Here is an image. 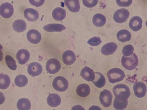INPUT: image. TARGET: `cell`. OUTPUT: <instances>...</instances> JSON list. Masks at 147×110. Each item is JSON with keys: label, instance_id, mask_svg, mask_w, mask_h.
Returning <instances> with one entry per match:
<instances>
[{"label": "cell", "instance_id": "obj_15", "mask_svg": "<svg viewBox=\"0 0 147 110\" xmlns=\"http://www.w3.org/2000/svg\"><path fill=\"white\" fill-rule=\"evenodd\" d=\"M117 45L115 42H109L105 44L101 48V51L103 55L105 56L112 55L116 51Z\"/></svg>", "mask_w": 147, "mask_h": 110}, {"label": "cell", "instance_id": "obj_3", "mask_svg": "<svg viewBox=\"0 0 147 110\" xmlns=\"http://www.w3.org/2000/svg\"><path fill=\"white\" fill-rule=\"evenodd\" d=\"M114 95L116 97L128 99L131 95V91L127 85L120 84L116 85L113 88Z\"/></svg>", "mask_w": 147, "mask_h": 110}, {"label": "cell", "instance_id": "obj_29", "mask_svg": "<svg viewBox=\"0 0 147 110\" xmlns=\"http://www.w3.org/2000/svg\"><path fill=\"white\" fill-rule=\"evenodd\" d=\"M10 84L9 76L7 74L1 73L0 75V88L1 89H6L9 87Z\"/></svg>", "mask_w": 147, "mask_h": 110}, {"label": "cell", "instance_id": "obj_32", "mask_svg": "<svg viewBox=\"0 0 147 110\" xmlns=\"http://www.w3.org/2000/svg\"><path fill=\"white\" fill-rule=\"evenodd\" d=\"M134 47L132 45H127L122 48V54L124 56L128 57L134 54Z\"/></svg>", "mask_w": 147, "mask_h": 110}, {"label": "cell", "instance_id": "obj_9", "mask_svg": "<svg viewBox=\"0 0 147 110\" xmlns=\"http://www.w3.org/2000/svg\"><path fill=\"white\" fill-rule=\"evenodd\" d=\"M134 90L136 96L142 98L144 97L146 94L147 87L144 82H138L134 84Z\"/></svg>", "mask_w": 147, "mask_h": 110}, {"label": "cell", "instance_id": "obj_14", "mask_svg": "<svg viewBox=\"0 0 147 110\" xmlns=\"http://www.w3.org/2000/svg\"><path fill=\"white\" fill-rule=\"evenodd\" d=\"M143 21L142 18L138 16L132 17L129 22V27L134 32L140 30L142 28Z\"/></svg>", "mask_w": 147, "mask_h": 110}, {"label": "cell", "instance_id": "obj_30", "mask_svg": "<svg viewBox=\"0 0 147 110\" xmlns=\"http://www.w3.org/2000/svg\"><path fill=\"white\" fill-rule=\"evenodd\" d=\"M28 82L27 76L23 74L17 76L14 79V83L18 87H24L26 86Z\"/></svg>", "mask_w": 147, "mask_h": 110}, {"label": "cell", "instance_id": "obj_34", "mask_svg": "<svg viewBox=\"0 0 147 110\" xmlns=\"http://www.w3.org/2000/svg\"><path fill=\"white\" fill-rule=\"evenodd\" d=\"M98 0H83V4L85 7L92 8L95 7L98 3Z\"/></svg>", "mask_w": 147, "mask_h": 110}, {"label": "cell", "instance_id": "obj_21", "mask_svg": "<svg viewBox=\"0 0 147 110\" xmlns=\"http://www.w3.org/2000/svg\"><path fill=\"white\" fill-rule=\"evenodd\" d=\"M43 29L48 32H60L66 29V27L61 24H49L45 25Z\"/></svg>", "mask_w": 147, "mask_h": 110}, {"label": "cell", "instance_id": "obj_23", "mask_svg": "<svg viewBox=\"0 0 147 110\" xmlns=\"http://www.w3.org/2000/svg\"><path fill=\"white\" fill-rule=\"evenodd\" d=\"M95 79L92 81L94 84L99 88L104 87L106 84V79L104 76L99 72H95Z\"/></svg>", "mask_w": 147, "mask_h": 110}, {"label": "cell", "instance_id": "obj_33", "mask_svg": "<svg viewBox=\"0 0 147 110\" xmlns=\"http://www.w3.org/2000/svg\"><path fill=\"white\" fill-rule=\"evenodd\" d=\"M101 42L102 41L100 38L95 36V37L92 38L91 39H90L88 41L87 43L92 46H98L99 45H100L101 43Z\"/></svg>", "mask_w": 147, "mask_h": 110}, {"label": "cell", "instance_id": "obj_1", "mask_svg": "<svg viewBox=\"0 0 147 110\" xmlns=\"http://www.w3.org/2000/svg\"><path fill=\"white\" fill-rule=\"evenodd\" d=\"M138 58L136 54L134 53L129 57L122 56L121 59L122 66L127 70H131L136 68L138 64Z\"/></svg>", "mask_w": 147, "mask_h": 110}, {"label": "cell", "instance_id": "obj_19", "mask_svg": "<svg viewBox=\"0 0 147 110\" xmlns=\"http://www.w3.org/2000/svg\"><path fill=\"white\" fill-rule=\"evenodd\" d=\"M47 103L53 107L59 106L61 103L60 96L56 94H51L47 98Z\"/></svg>", "mask_w": 147, "mask_h": 110}, {"label": "cell", "instance_id": "obj_10", "mask_svg": "<svg viewBox=\"0 0 147 110\" xmlns=\"http://www.w3.org/2000/svg\"><path fill=\"white\" fill-rule=\"evenodd\" d=\"M42 72V66L38 62H32L28 67V72L33 76H39Z\"/></svg>", "mask_w": 147, "mask_h": 110}, {"label": "cell", "instance_id": "obj_26", "mask_svg": "<svg viewBox=\"0 0 147 110\" xmlns=\"http://www.w3.org/2000/svg\"><path fill=\"white\" fill-rule=\"evenodd\" d=\"M128 100L125 99H121L115 97L114 101V107L116 110H125L127 107Z\"/></svg>", "mask_w": 147, "mask_h": 110}, {"label": "cell", "instance_id": "obj_8", "mask_svg": "<svg viewBox=\"0 0 147 110\" xmlns=\"http://www.w3.org/2000/svg\"><path fill=\"white\" fill-rule=\"evenodd\" d=\"M14 13V8L12 5L8 2L3 3L0 7L1 15L4 18H11Z\"/></svg>", "mask_w": 147, "mask_h": 110}, {"label": "cell", "instance_id": "obj_36", "mask_svg": "<svg viewBox=\"0 0 147 110\" xmlns=\"http://www.w3.org/2000/svg\"><path fill=\"white\" fill-rule=\"evenodd\" d=\"M29 2H30V3L32 5H33L34 6L38 7L41 6L45 2L44 0H37V1H34V0H29Z\"/></svg>", "mask_w": 147, "mask_h": 110}, {"label": "cell", "instance_id": "obj_12", "mask_svg": "<svg viewBox=\"0 0 147 110\" xmlns=\"http://www.w3.org/2000/svg\"><path fill=\"white\" fill-rule=\"evenodd\" d=\"M16 58L20 64H25L30 58V53L26 49H21L17 52Z\"/></svg>", "mask_w": 147, "mask_h": 110}, {"label": "cell", "instance_id": "obj_17", "mask_svg": "<svg viewBox=\"0 0 147 110\" xmlns=\"http://www.w3.org/2000/svg\"><path fill=\"white\" fill-rule=\"evenodd\" d=\"M24 15L26 19L30 21H35L38 19L39 14L38 12L33 8H27L24 10Z\"/></svg>", "mask_w": 147, "mask_h": 110}, {"label": "cell", "instance_id": "obj_28", "mask_svg": "<svg viewBox=\"0 0 147 110\" xmlns=\"http://www.w3.org/2000/svg\"><path fill=\"white\" fill-rule=\"evenodd\" d=\"M17 109L19 110H29L31 108V103L26 98H21L17 104Z\"/></svg>", "mask_w": 147, "mask_h": 110}, {"label": "cell", "instance_id": "obj_35", "mask_svg": "<svg viewBox=\"0 0 147 110\" xmlns=\"http://www.w3.org/2000/svg\"><path fill=\"white\" fill-rule=\"evenodd\" d=\"M116 2L118 6H119L120 7H128L132 4V0H127H127H124V1L117 0Z\"/></svg>", "mask_w": 147, "mask_h": 110}, {"label": "cell", "instance_id": "obj_27", "mask_svg": "<svg viewBox=\"0 0 147 110\" xmlns=\"http://www.w3.org/2000/svg\"><path fill=\"white\" fill-rule=\"evenodd\" d=\"M14 30L18 33L24 32L27 29V24L25 21L22 19H18L14 21L12 24Z\"/></svg>", "mask_w": 147, "mask_h": 110}, {"label": "cell", "instance_id": "obj_31", "mask_svg": "<svg viewBox=\"0 0 147 110\" xmlns=\"http://www.w3.org/2000/svg\"><path fill=\"white\" fill-rule=\"evenodd\" d=\"M5 62L8 67L11 70H16L17 69V64L13 58L9 55H7L5 57Z\"/></svg>", "mask_w": 147, "mask_h": 110}, {"label": "cell", "instance_id": "obj_24", "mask_svg": "<svg viewBox=\"0 0 147 110\" xmlns=\"http://www.w3.org/2000/svg\"><path fill=\"white\" fill-rule=\"evenodd\" d=\"M106 18L105 15L100 13H97L93 18V24L96 27H102L106 24Z\"/></svg>", "mask_w": 147, "mask_h": 110}, {"label": "cell", "instance_id": "obj_13", "mask_svg": "<svg viewBox=\"0 0 147 110\" xmlns=\"http://www.w3.org/2000/svg\"><path fill=\"white\" fill-rule=\"evenodd\" d=\"M63 62L67 66L73 64L76 60L75 54L71 50H67L63 52L62 55Z\"/></svg>", "mask_w": 147, "mask_h": 110}, {"label": "cell", "instance_id": "obj_20", "mask_svg": "<svg viewBox=\"0 0 147 110\" xmlns=\"http://www.w3.org/2000/svg\"><path fill=\"white\" fill-rule=\"evenodd\" d=\"M65 3L69 11L72 12H78L80 9V4L78 0H66Z\"/></svg>", "mask_w": 147, "mask_h": 110}, {"label": "cell", "instance_id": "obj_2", "mask_svg": "<svg viewBox=\"0 0 147 110\" xmlns=\"http://www.w3.org/2000/svg\"><path fill=\"white\" fill-rule=\"evenodd\" d=\"M107 76L109 82L116 83L122 81L125 77V74L121 69L114 68L108 71Z\"/></svg>", "mask_w": 147, "mask_h": 110}, {"label": "cell", "instance_id": "obj_6", "mask_svg": "<svg viewBox=\"0 0 147 110\" xmlns=\"http://www.w3.org/2000/svg\"><path fill=\"white\" fill-rule=\"evenodd\" d=\"M61 65L60 61L56 58H51L47 62L46 69L47 72L50 74H55L60 70Z\"/></svg>", "mask_w": 147, "mask_h": 110}, {"label": "cell", "instance_id": "obj_18", "mask_svg": "<svg viewBox=\"0 0 147 110\" xmlns=\"http://www.w3.org/2000/svg\"><path fill=\"white\" fill-rule=\"evenodd\" d=\"M77 94L81 97H86L89 96L90 93V88L86 84H80L76 89Z\"/></svg>", "mask_w": 147, "mask_h": 110}, {"label": "cell", "instance_id": "obj_25", "mask_svg": "<svg viewBox=\"0 0 147 110\" xmlns=\"http://www.w3.org/2000/svg\"><path fill=\"white\" fill-rule=\"evenodd\" d=\"M131 33L127 30L122 29L120 30L117 34V38L121 42H126L131 39Z\"/></svg>", "mask_w": 147, "mask_h": 110}, {"label": "cell", "instance_id": "obj_16", "mask_svg": "<svg viewBox=\"0 0 147 110\" xmlns=\"http://www.w3.org/2000/svg\"><path fill=\"white\" fill-rule=\"evenodd\" d=\"M80 76L88 82L93 81L95 77L93 70L88 67H85L82 69L80 72Z\"/></svg>", "mask_w": 147, "mask_h": 110}, {"label": "cell", "instance_id": "obj_7", "mask_svg": "<svg viewBox=\"0 0 147 110\" xmlns=\"http://www.w3.org/2000/svg\"><path fill=\"white\" fill-rule=\"evenodd\" d=\"M99 100L101 105L105 107H109L111 106L113 100L111 93L107 89L104 90L100 93Z\"/></svg>", "mask_w": 147, "mask_h": 110}, {"label": "cell", "instance_id": "obj_22", "mask_svg": "<svg viewBox=\"0 0 147 110\" xmlns=\"http://www.w3.org/2000/svg\"><path fill=\"white\" fill-rule=\"evenodd\" d=\"M53 17L55 20L61 21L63 20L66 15V11L60 7H57L55 8L53 11Z\"/></svg>", "mask_w": 147, "mask_h": 110}, {"label": "cell", "instance_id": "obj_4", "mask_svg": "<svg viewBox=\"0 0 147 110\" xmlns=\"http://www.w3.org/2000/svg\"><path fill=\"white\" fill-rule=\"evenodd\" d=\"M53 88L58 91L63 92L66 91L68 88V82L67 79L61 76H56L53 82Z\"/></svg>", "mask_w": 147, "mask_h": 110}, {"label": "cell", "instance_id": "obj_11", "mask_svg": "<svg viewBox=\"0 0 147 110\" xmlns=\"http://www.w3.org/2000/svg\"><path fill=\"white\" fill-rule=\"evenodd\" d=\"M27 37L28 41L34 44H39L41 40V35L38 30L35 29L28 31Z\"/></svg>", "mask_w": 147, "mask_h": 110}, {"label": "cell", "instance_id": "obj_5", "mask_svg": "<svg viewBox=\"0 0 147 110\" xmlns=\"http://www.w3.org/2000/svg\"><path fill=\"white\" fill-rule=\"evenodd\" d=\"M129 16V11L125 8H121L114 13L113 18L117 23H123L127 21Z\"/></svg>", "mask_w": 147, "mask_h": 110}]
</instances>
